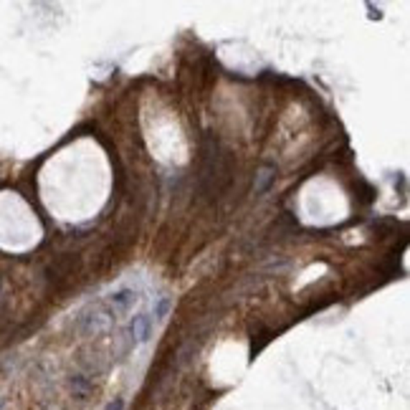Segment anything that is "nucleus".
Wrapping results in <instances>:
<instances>
[{
	"instance_id": "obj_1",
	"label": "nucleus",
	"mask_w": 410,
	"mask_h": 410,
	"mask_svg": "<svg viewBox=\"0 0 410 410\" xmlns=\"http://www.w3.org/2000/svg\"><path fill=\"white\" fill-rule=\"evenodd\" d=\"M154 327H157V322L152 319V314L132 317V322H130V339H132L134 344L150 342V337L154 335Z\"/></svg>"
},
{
	"instance_id": "obj_4",
	"label": "nucleus",
	"mask_w": 410,
	"mask_h": 410,
	"mask_svg": "<svg viewBox=\"0 0 410 410\" xmlns=\"http://www.w3.org/2000/svg\"><path fill=\"white\" fill-rule=\"evenodd\" d=\"M104 410H125V400H122V398H114L112 403L104 405Z\"/></svg>"
},
{
	"instance_id": "obj_2",
	"label": "nucleus",
	"mask_w": 410,
	"mask_h": 410,
	"mask_svg": "<svg viewBox=\"0 0 410 410\" xmlns=\"http://www.w3.org/2000/svg\"><path fill=\"white\" fill-rule=\"evenodd\" d=\"M137 301V292L125 286V289H117L114 294H109V307H112V314H127L132 304Z\"/></svg>"
},
{
	"instance_id": "obj_5",
	"label": "nucleus",
	"mask_w": 410,
	"mask_h": 410,
	"mask_svg": "<svg viewBox=\"0 0 410 410\" xmlns=\"http://www.w3.org/2000/svg\"><path fill=\"white\" fill-rule=\"evenodd\" d=\"M0 410H6V398L0 395Z\"/></svg>"
},
{
	"instance_id": "obj_3",
	"label": "nucleus",
	"mask_w": 410,
	"mask_h": 410,
	"mask_svg": "<svg viewBox=\"0 0 410 410\" xmlns=\"http://www.w3.org/2000/svg\"><path fill=\"white\" fill-rule=\"evenodd\" d=\"M168 312H170V296H160L152 309V319L154 322H162V319L168 317Z\"/></svg>"
}]
</instances>
